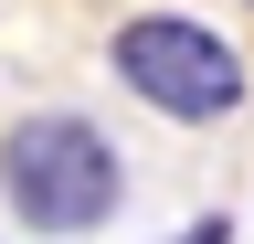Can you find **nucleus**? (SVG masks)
Instances as JSON below:
<instances>
[{
	"instance_id": "nucleus-2",
	"label": "nucleus",
	"mask_w": 254,
	"mask_h": 244,
	"mask_svg": "<svg viewBox=\"0 0 254 244\" xmlns=\"http://www.w3.org/2000/svg\"><path fill=\"white\" fill-rule=\"evenodd\" d=\"M106 75L170 128H222L244 106V53L190 11H127L106 32Z\"/></svg>"
},
{
	"instance_id": "nucleus-1",
	"label": "nucleus",
	"mask_w": 254,
	"mask_h": 244,
	"mask_svg": "<svg viewBox=\"0 0 254 244\" xmlns=\"http://www.w3.org/2000/svg\"><path fill=\"white\" fill-rule=\"evenodd\" d=\"M117 202H127V160H117V138L95 128V117L32 106V117L0 128V212H11L21 234L74 244L95 223H117Z\"/></svg>"
},
{
	"instance_id": "nucleus-3",
	"label": "nucleus",
	"mask_w": 254,
	"mask_h": 244,
	"mask_svg": "<svg viewBox=\"0 0 254 244\" xmlns=\"http://www.w3.org/2000/svg\"><path fill=\"white\" fill-rule=\"evenodd\" d=\"M170 244H233V223H222V212H201V223H190V234H170Z\"/></svg>"
}]
</instances>
